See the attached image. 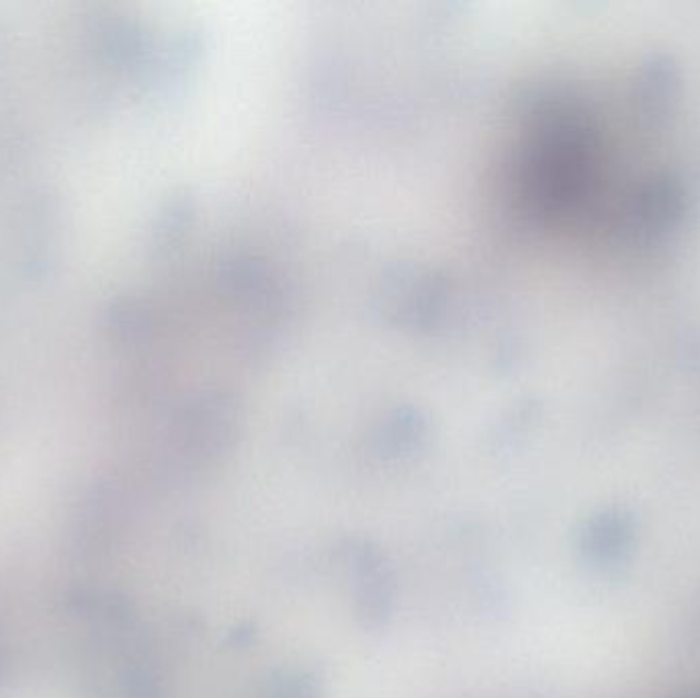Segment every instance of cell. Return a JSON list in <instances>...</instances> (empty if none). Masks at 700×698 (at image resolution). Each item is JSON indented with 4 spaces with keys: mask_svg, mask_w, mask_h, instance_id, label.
<instances>
[{
    "mask_svg": "<svg viewBox=\"0 0 700 698\" xmlns=\"http://www.w3.org/2000/svg\"><path fill=\"white\" fill-rule=\"evenodd\" d=\"M357 612L369 627L388 621L393 608V580L381 554L371 547L354 551Z\"/></svg>",
    "mask_w": 700,
    "mask_h": 698,
    "instance_id": "obj_1",
    "label": "cell"
},
{
    "mask_svg": "<svg viewBox=\"0 0 700 698\" xmlns=\"http://www.w3.org/2000/svg\"><path fill=\"white\" fill-rule=\"evenodd\" d=\"M269 698H320L318 688L310 676L287 674L271 686Z\"/></svg>",
    "mask_w": 700,
    "mask_h": 698,
    "instance_id": "obj_2",
    "label": "cell"
},
{
    "mask_svg": "<svg viewBox=\"0 0 700 698\" xmlns=\"http://www.w3.org/2000/svg\"><path fill=\"white\" fill-rule=\"evenodd\" d=\"M146 39H148V19H143L142 46L146 43ZM136 66H142L146 70V48H142V58H136Z\"/></svg>",
    "mask_w": 700,
    "mask_h": 698,
    "instance_id": "obj_3",
    "label": "cell"
}]
</instances>
